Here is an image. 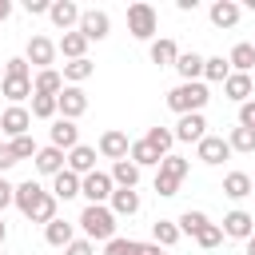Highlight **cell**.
<instances>
[{
  "label": "cell",
  "mask_w": 255,
  "mask_h": 255,
  "mask_svg": "<svg viewBox=\"0 0 255 255\" xmlns=\"http://www.w3.org/2000/svg\"><path fill=\"white\" fill-rule=\"evenodd\" d=\"M76 223L84 227V239H92V243H112L116 239V227H120L116 223V211L108 203H88Z\"/></svg>",
  "instance_id": "1"
},
{
  "label": "cell",
  "mask_w": 255,
  "mask_h": 255,
  "mask_svg": "<svg viewBox=\"0 0 255 255\" xmlns=\"http://www.w3.org/2000/svg\"><path fill=\"white\" fill-rule=\"evenodd\" d=\"M207 100H211V92H207L203 80H195V84H183V80H179V84L167 92V108H171L175 116H195V112L207 108Z\"/></svg>",
  "instance_id": "2"
},
{
  "label": "cell",
  "mask_w": 255,
  "mask_h": 255,
  "mask_svg": "<svg viewBox=\"0 0 255 255\" xmlns=\"http://www.w3.org/2000/svg\"><path fill=\"white\" fill-rule=\"evenodd\" d=\"M128 32H131L135 40H147V44H151L155 32H159V12H155L151 4H143V0L131 4V8H128Z\"/></svg>",
  "instance_id": "3"
},
{
  "label": "cell",
  "mask_w": 255,
  "mask_h": 255,
  "mask_svg": "<svg viewBox=\"0 0 255 255\" xmlns=\"http://www.w3.org/2000/svg\"><path fill=\"white\" fill-rule=\"evenodd\" d=\"M0 131L8 139H20V135H32V112L24 104H8L0 112Z\"/></svg>",
  "instance_id": "4"
},
{
  "label": "cell",
  "mask_w": 255,
  "mask_h": 255,
  "mask_svg": "<svg viewBox=\"0 0 255 255\" xmlns=\"http://www.w3.org/2000/svg\"><path fill=\"white\" fill-rule=\"evenodd\" d=\"M80 195H84L88 203H112V195H116L112 171H92V175H84V183H80Z\"/></svg>",
  "instance_id": "5"
},
{
  "label": "cell",
  "mask_w": 255,
  "mask_h": 255,
  "mask_svg": "<svg viewBox=\"0 0 255 255\" xmlns=\"http://www.w3.org/2000/svg\"><path fill=\"white\" fill-rule=\"evenodd\" d=\"M88 44L92 40H108V32H112V16L108 12H100V8H84V16H80V28H76Z\"/></svg>",
  "instance_id": "6"
},
{
  "label": "cell",
  "mask_w": 255,
  "mask_h": 255,
  "mask_svg": "<svg viewBox=\"0 0 255 255\" xmlns=\"http://www.w3.org/2000/svg\"><path fill=\"white\" fill-rule=\"evenodd\" d=\"M219 227H223V239H243V243H247V239L255 235V215H251V211H243V207H235V211H227V215H223V223H219Z\"/></svg>",
  "instance_id": "7"
},
{
  "label": "cell",
  "mask_w": 255,
  "mask_h": 255,
  "mask_svg": "<svg viewBox=\"0 0 255 255\" xmlns=\"http://www.w3.org/2000/svg\"><path fill=\"white\" fill-rule=\"evenodd\" d=\"M56 44L48 40V36H28V48H24V60L36 68V72H44V68H52V60H56Z\"/></svg>",
  "instance_id": "8"
},
{
  "label": "cell",
  "mask_w": 255,
  "mask_h": 255,
  "mask_svg": "<svg viewBox=\"0 0 255 255\" xmlns=\"http://www.w3.org/2000/svg\"><path fill=\"white\" fill-rule=\"evenodd\" d=\"M195 155H199V163L219 167V163L231 155V143H227V135H203V139L195 143Z\"/></svg>",
  "instance_id": "9"
},
{
  "label": "cell",
  "mask_w": 255,
  "mask_h": 255,
  "mask_svg": "<svg viewBox=\"0 0 255 255\" xmlns=\"http://www.w3.org/2000/svg\"><path fill=\"white\" fill-rule=\"evenodd\" d=\"M56 207H60V199H56L52 191H44V187H40V191L32 195V203H28L24 219H28V223H44V227H48V223L56 219Z\"/></svg>",
  "instance_id": "10"
},
{
  "label": "cell",
  "mask_w": 255,
  "mask_h": 255,
  "mask_svg": "<svg viewBox=\"0 0 255 255\" xmlns=\"http://www.w3.org/2000/svg\"><path fill=\"white\" fill-rule=\"evenodd\" d=\"M80 16H84V8L72 4V0H52V8H48V20H52L60 32H76V28H80Z\"/></svg>",
  "instance_id": "11"
},
{
  "label": "cell",
  "mask_w": 255,
  "mask_h": 255,
  "mask_svg": "<svg viewBox=\"0 0 255 255\" xmlns=\"http://www.w3.org/2000/svg\"><path fill=\"white\" fill-rule=\"evenodd\" d=\"M96 151H100L104 159H112V163H120V159H128V151H131V139H128L124 131H116V128H108V131L100 135V143H96Z\"/></svg>",
  "instance_id": "12"
},
{
  "label": "cell",
  "mask_w": 255,
  "mask_h": 255,
  "mask_svg": "<svg viewBox=\"0 0 255 255\" xmlns=\"http://www.w3.org/2000/svg\"><path fill=\"white\" fill-rule=\"evenodd\" d=\"M48 135H52V147H60V151L80 147V128H76V120L56 116V120H52V128H48Z\"/></svg>",
  "instance_id": "13"
},
{
  "label": "cell",
  "mask_w": 255,
  "mask_h": 255,
  "mask_svg": "<svg viewBox=\"0 0 255 255\" xmlns=\"http://www.w3.org/2000/svg\"><path fill=\"white\" fill-rule=\"evenodd\" d=\"M56 104H60V116H64V120H80V116L88 112V92L68 84V88L56 96Z\"/></svg>",
  "instance_id": "14"
},
{
  "label": "cell",
  "mask_w": 255,
  "mask_h": 255,
  "mask_svg": "<svg viewBox=\"0 0 255 255\" xmlns=\"http://www.w3.org/2000/svg\"><path fill=\"white\" fill-rule=\"evenodd\" d=\"M171 131H175L179 143H199V139L207 135V120H203V112H195V116H179V124H175Z\"/></svg>",
  "instance_id": "15"
},
{
  "label": "cell",
  "mask_w": 255,
  "mask_h": 255,
  "mask_svg": "<svg viewBox=\"0 0 255 255\" xmlns=\"http://www.w3.org/2000/svg\"><path fill=\"white\" fill-rule=\"evenodd\" d=\"M147 56H151L155 68H175V60H179V44H175L171 36H159V40L147 44Z\"/></svg>",
  "instance_id": "16"
},
{
  "label": "cell",
  "mask_w": 255,
  "mask_h": 255,
  "mask_svg": "<svg viewBox=\"0 0 255 255\" xmlns=\"http://www.w3.org/2000/svg\"><path fill=\"white\" fill-rule=\"evenodd\" d=\"M223 96L235 100V104H247V100H255V80L243 76V72H231L227 84H223Z\"/></svg>",
  "instance_id": "17"
},
{
  "label": "cell",
  "mask_w": 255,
  "mask_h": 255,
  "mask_svg": "<svg viewBox=\"0 0 255 255\" xmlns=\"http://www.w3.org/2000/svg\"><path fill=\"white\" fill-rule=\"evenodd\" d=\"M64 167H68V151H60V147H52V143L36 151V171H40V175H60Z\"/></svg>",
  "instance_id": "18"
},
{
  "label": "cell",
  "mask_w": 255,
  "mask_h": 255,
  "mask_svg": "<svg viewBox=\"0 0 255 255\" xmlns=\"http://www.w3.org/2000/svg\"><path fill=\"white\" fill-rule=\"evenodd\" d=\"M207 16H211V24H215V28H235V24H239V16H243V8H239L235 0H215V4L207 8Z\"/></svg>",
  "instance_id": "19"
},
{
  "label": "cell",
  "mask_w": 255,
  "mask_h": 255,
  "mask_svg": "<svg viewBox=\"0 0 255 255\" xmlns=\"http://www.w3.org/2000/svg\"><path fill=\"white\" fill-rule=\"evenodd\" d=\"M68 171H76L80 179L92 175V171H100V167H96V147H88V143L72 147V151H68Z\"/></svg>",
  "instance_id": "20"
},
{
  "label": "cell",
  "mask_w": 255,
  "mask_h": 255,
  "mask_svg": "<svg viewBox=\"0 0 255 255\" xmlns=\"http://www.w3.org/2000/svg\"><path fill=\"white\" fill-rule=\"evenodd\" d=\"M80 183H84V179H80L76 171H68V167H64L60 175H52V187H48V191H52L60 203H68V199H76V195H80Z\"/></svg>",
  "instance_id": "21"
},
{
  "label": "cell",
  "mask_w": 255,
  "mask_h": 255,
  "mask_svg": "<svg viewBox=\"0 0 255 255\" xmlns=\"http://www.w3.org/2000/svg\"><path fill=\"white\" fill-rule=\"evenodd\" d=\"M108 207L116 211V219H124V215L131 219L143 203H139V191H135V187H116V195H112V203H108Z\"/></svg>",
  "instance_id": "22"
},
{
  "label": "cell",
  "mask_w": 255,
  "mask_h": 255,
  "mask_svg": "<svg viewBox=\"0 0 255 255\" xmlns=\"http://www.w3.org/2000/svg\"><path fill=\"white\" fill-rule=\"evenodd\" d=\"M203 64H207V56H199V52H179L175 72L183 76V84H195V80H203Z\"/></svg>",
  "instance_id": "23"
},
{
  "label": "cell",
  "mask_w": 255,
  "mask_h": 255,
  "mask_svg": "<svg viewBox=\"0 0 255 255\" xmlns=\"http://www.w3.org/2000/svg\"><path fill=\"white\" fill-rule=\"evenodd\" d=\"M251 191H255V179L247 171H227L223 175V195L227 199H247Z\"/></svg>",
  "instance_id": "24"
},
{
  "label": "cell",
  "mask_w": 255,
  "mask_h": 255,
  "mask_svg": "<svg viewBox=\"0 0 255 255\" xmlns=\"http://www.w3.org/2000/svg\"><path fill=\"white\" fill-rule=\"evenodd\" d=\"M72 239H76V223L60 219V215H56V219L44 227V243H48V247H68Z\"/></svg>",
  "instance_id": "25"
},
{
  "label": "cell",
  "mask_w": 255,
  "mask_h": 255,
  "mask_svg": "<svg viewBox=\"0 0 255 255\" xmlns=\"http://www.w3.org/2000/svg\"><path fill=\"white\" fill-rule=\"evenodd\" d=\"M32 88H36V96H60L68 84H64V72H56V68H44V72H36Z\"/></svg>",
  "instance_id": "26"
},
{
  "label": "cell",
  "mask_w": 255,
  "mask_h": 255,
  "mask_svg": "<svg viewBox=\"0 0 255 255\" xmlns=\"http://www.w3.org/2000/svg\"><path fill=\"white\" fill-rule=\"evenodd\" d=\"M0 92H4V100H8V104H24V100H32V96H36L32 80H16V76H4V80H0Z\"/></svg>",
  "instance_id": "27"
},
{
  "label": "cell",
  "mask_w": 255,
  "mask_h": 255,
  "mask_svg": "<svg viewBox=\"0 0 255 255\" xmlns=\"http://www.w3.org/2000/svg\"><path fill=\"white\" fill-rule=\"evenodd\" d=\"M227 64H231V72H243V76H251V68H255V44L239 40V44L227 52Z\"/></svg>",
  "instance_id": "28"
},
{
  "label": "cell",
  "mask_w": 255,
  "mask_h": 255,
  "mask_svg": "<svg viewBox=\"0 0 255 255\" xmlns=\"http://www.w3.org/2000/svg\"><path fill=\"white\" fill-rule=\"evenodd\" d=\"M96 76V64L84 56V60H68L64 64V84H72V88H80L84 80H92Z\"/></svg>",
  "instance_id": "29"
},
{
  "label": "cell",
  "mask_w": 255,
  "mask_h": 255,
  "mask_svg": "<svg viewBox=\"0 0 255 255\" xmlns=\"http://www.w3.org/2000/svg\"><path fill=\"white\" fill-rule=\"evenodd\" d=\"M128 159H131L135 167H159V159H163V155H159V151H155L147 139H131V151H128Z\"/></svg>",
  "instance_id": "30"
},
{
  "label": "cell",
  "mask_w": 255,
  "mask_h": 255,
  "mask_svg": "<svg viewBox=\"0 0 255 255\" xmlns=\"http://www.w3.org/2000/svg\"><path fill=\"white\" fill-rule=\"evenodd\" d=\"M179 235H183V231H179L175 219H155V223H151V243H159V247H175Z\"/></svg>",
  "instance_id": "31"
},
{
  "label": "cell",
  "mask_w": 255,
  "mask_h": 255,
  "mask_svg": "<svg viewBox=\"0 0 255 255\" xmlns=\"http://www.w3.org/2000/svg\"><path fill=\"white\" fill-rule=\"evenodd\" d=\"M56 48H60V56H64V60H84V56H88V40H84L80 32H64Z\"/></svg>",
  "instance_id": "32"
},
{
  "label": "cell",
  "mask_w": 255,
  "mask_h": 255,
  "mask_svg": "<svg viewBox=\"0 0 255 255\" xmlns=\"http://www.w3.org/2000/svg\"><path fill=\"white\" fill-rule=\"evenodd\" d=\"M227 76H231V64H227L223 56H207V64H203V84H227Z\"/></svg>",
  "instance_id": "33"
},
{
  "label": "cell",
  "mask_w": 255,
  "mask_h": 255,
  "mask_svg": "<svg viewBox=\"0 0 255 255\" xmlns=\"http://www.w3.org/2000/svg\"><path fill=\"white\" fill-rule=\"evenodd\" d=\"M155 171H159V175H171V179H179V183H183V179H187V171H191V163H187L183 155H175V151H171V155H163V159H159V167H155Z\"/></svg>",
  "instance_id": "34"
},
{
  "label": "cell",
  "mask_w": 255,
  "mask_h": 255,
  "mask_svg": "<svg viewBox=\"0 0 255 255\" xmlns=\"http://www.w3.org/2000/svg\"><path fill=\"white\" fill-rule=\"evenodd\" d=\"M112 183H116V187H135V183H139V167H135L131 159L112 163Z\"/></svg>",
  "instance_id": "35"
},
{
  "label": "cell",
  "mask_w": 255,
  "mask_h": 255,
  "mask_svg": "<svg viewBox=\"0 0 255 255\" xmlns=\"http://www.w3.org/2000/svg\"><path fill=\"white\" fill-rule=\"evenodd\" d=\"M28 112H32V120H56L60 116V104H56V96H32Z\"/></svg>",
  "instance_id": "36"
},
{
  "label": "cell",
  "mask_w": 255,
  "mask_h": 255,
  "mask_svg": "<svg viewBox=\"0 0 255 255\" xmlns=\"http://www.w3.org/2000/svg\"><path fill=\"white\" fill-rule=\"evenodd\" d=\"M159 155H171V143H175V131L171 128H147V135H143Z\"/></svg>",
  "instance_id": "37"
},
{
  "label": "cell",
  "mask_w": 255,
  "mask_h": 255,
  "mask_svg": "<svg viewBox=\"0 0 255 255\" xmlns=\"http://www.w3.org/2000/svg\"><path fill=\"white\" fill-rule=\"evenodd\" d=\"M175 223H179V231H183V235H191V239H195V235H199V231H203V227H207L211 219H207L203 211H191V207H187V211H183V215H179Z\"/></svg>",
  "instance_id": "38"
},
{
  "label": "cell",
  "mask_w": 255,
  "mask_h": 255,
  "mask_svg": "<svg viewBox=\"0 0 255 255\" xmlns=\"http://www.w3.org/2000/svg\"><path fill=\"white\" fill-rule=\"evenodd\" d=\"M227 143H231V151H239V155H251V151H255V131H251V128H231Z\"/></svg>",
  "instance_id": "39"
},
{
  "label": "cell",
  "mask_w": 255,
  "mask_h": 255,
  "mask_svg": "<svg viewBox=\"0 0 255 255\" xmlns=\"http://www.w3.org/2000/svg\"><path fill=\"white\" fill-rule=\"evenodd\" d=\"M104 255H139V239H124V235H116L112 243H104Z\"/></svg>",
  "instance_id": "40"
},
{
  "label": "cell",
  "mask_w": 255,
  "mask_h": 255,
  "mask_svg": "<svg viewBox=\"0 0 255 255\" xmlns=\"http://www.w3.org/2000/svg\"><path fill=\"white\" fill-rule=\"evenodd\" d=\"M195 243H199L203 251H211V247H219V243H223V227H219V223H207V227H203V231L195 235Z\"/></svg>",
  "instance_id": "41"
},
{
  "label": "cell",
  "mask_w": 255,
  "mask_h": 255,
  "mask_svg": "<svg viewBox=\"0 0 255 255\" xmlns=\"http://www.w3.org/2000/svg\"><path fill=\"white\" fill-rule=\"evenodd\" d=\"M4 76H16V80H32V64H28L24 56H12V60H4Z\"/></svg>",
  "instance_id": "42"
},
{
  "label": "cell",
  "mask_w": 255,
  "mask_h": 255,
  "mask_svg": "<svg viewBox=\"0 0 255 255\" xmlns=\"http://www.w3.org/2000/svg\"><path fill=\"white\" fill-rule=\"evenodd\" d=\"M8 143H12V151H16V159H36V151H40L32 135H20V139H8Z\"/></svg>",
  "instance_id": "43"
},
{
  "label": "cell",
  "mask_w": 255,
  "mask_h": 255,
  "mask_svg": "<svg viewBox=\"0 0 255 255\" xmlns=\"http://www.w3.org/2000/svg\"><path fill=\"white\" fill-rule=\"evenodd\" d=\"M155 195H163V199L179 195V179H171V175H159V171H155Z\"/></svg>",
  "instance_id": "44"
},
{
  "label": "cell",
  "mask_w": 255,
  "mask_h": 255,
  "mask_svg": "<svg viewBox=\"0 0 255 255\" xmlns=\"http://www.w3.org/2000/svg\"><path fill=\"white\" fill-rule=\"evenodd\" d=\"M64 255H96V243H92V239H84V235H76V239L64 247Z\"/></svg>",
  "instance_id": "45"
},
{
  "label": "cell",
  "mask_w": 255,
  "mask_h": 255,
  "mask_svg": "<svg viewBox=\"0 0 255 255\" xmlns=\"http://www.w3.org/2000/svg\"><path fill=\"white\" fill-rule=\"evenodd\" d=\"M239 128H251V131H255V100L239 104Z\"/></svg>",
  "instance_id": "46"
},
{
  "label": "cell",
  "mask_w": 255,
  "mask_h": 255,
  "mask_svg": "<svg viewBox=\"0 0 255 255\" xmlns=\"http://www.w3.org/2000/svg\"><path fill=\"white\" fill-rule=\"evenodd\" d=\"M8 203H16V183H8V179L0 175V215H4Z\"/></svg>",
  "instance_id": "47"
},
{
  "label": "cell",
  "mask_w": 255,
  "mask_h": 255,
  "mask_svg": "<svg viewBox=\"0 0 255 255\" xmlns=\"http://www.w3.org/2000/svg\"><path fill=\"white\" fill-rule=\"evenodd\" d=\"M20 159H16V151H12V143H0V171H8V167H16Z\"/></svg>",
  "instance_id": "48"
},
{
  "label": "cell",
  "mask_w": 255,
  "mask_h": 255,
  "mask_svg": "<svg viewBox=\"0 0 255 255\" xmlns=\"http://www.w3.org/2000/svg\"><path fill=\"white\" fill-rule=\"evenodd\" d=\"M24 8H28L32 16H48V8H52V0H24Z\"/></svg>",
  "instance_id": "49"
},
{
  "label": "cell",
  "mask_w": 255,
  "mask_h": 255,
  "mask_svg": "<svg viewBox=\"0 0 255 255\" xmlns=\"http://www.w3.org/2000/svg\"><path fill=\"white\" fill-rule=\"evenodd\" d=\"M139 255H163L159 243H139Z\"/></svg>",
  "instance_id": "50"
},
{
  "label": "cell",
  "mask_w": 255,
  "mask_h": 255,
  "mask_svg": "<svg viewBox=\"0 0 255 255\" xmlns=\"http://www.w3.org/2000/svg\"><path fill=\"white\" fill-rule=\"evenodd\" d=\"M8 16H12V4H8V0H0V24H4Z\"/></svg>",
  "instance_id": "51"
},
{
  "label": "cell",
  "mask_w": 255,
  "mask_h": 255,
  "mask_svg": "<svg viewBox=\"0 0 255 255\" xmlns=\"http://www.w3.org/2000/svg\"><path fill=\"white\" fill-rule=\"evenodd\" d=\"M243 255H255V235H251V239L243 243Z\"/></svg>",
  "instance_id": "52"
},
{
  "label": "cell",
  "mask_w": 255,
  "mask_h": 255,
  "mask_svg": "<svg viewBox=\"0 0 255 255\" xmlns=\"http://www.w3.org/2000/svg\"><path fill=\"white\" fill-rule=\"evenodd\" d=\"M8 239V223H4V215H0V243Z\"/></svg>",
  "instance_id": "53"
},
{
  "label": "cell",
  "mask_w": 255,
  "mask_h": 255,
  "mask_svg": "<svg viewBox=\"0 0 255 255\" xmlns=\"http://www.w3.org/2000/svg\"><path fill=\"white\" fill-rule=\"evenodd\" d=\"M0 80H4V64H0Z\"/></svg>",
  "instance_id": "54"
}]
</instances>
